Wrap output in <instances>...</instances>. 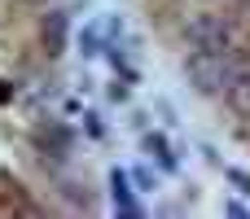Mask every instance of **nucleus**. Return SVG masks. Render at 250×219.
Segmentation results:
<instances>
[{
	"label": "nucleus",
	"mask_w": 250,
	"mask_h": 219,
	"mask_svg": "<svg viewBox=\"0 0 250 219\" xmlns=\"http://www.w3.org/2000/svg\"><path fill=\"white\" fill-rule=\"evenodd\" d=\"M185 75H189V83L198 88V92H207V97H224L242 75H250L246 61L237 57V53H207V48H193L189 57H185Z\"/></svg>",
	"instance_id": "1"
},
{
	"label": "nucleus",
	"mask_w": 250,
	"mask_h": 219,
	"mask_svg": "<svg viewBox=\"0 0 250 219\" xmlns=\"http://www.w3.org/2000/svg\"><path fill=\"white\" fill-rule=\"evenodd\" d=\"M185 35L193 48H207V53H237V31L220 18V13H198L185 22Z\"/></svg>",
	"instance_id": "2"
},
{
	"label": "nucleus",
	"mask_w": 250,
	"mask_h": 219,
	"mask_svg": "<svg viewBox=\"0 0 250 219\" xmlns=\"http://www.w3.org/2000/svg\"><path fill=\"white\" fill-rule=\"evenodd\" d=\"M44 48H48V57H57L66 48V13H48V22H44Z\"/></svg>",
	"instance_id": "3"
},
{
	"label": "nucleus",
	"mask_w": 250,
	"mask_h": 219,
	"mask_svg": "<svg viewBox=\"0 0 250 219\" xmlns=\"http://www.w3.org/2000/svg\"><path fill=\"white\" fill-rule=\"evenodd\" d=\"M110 193H114V211L141 215V206L132 202V189H127V176H123V171H110Z\"/></svg>",
	"instance_id": "4"
},
{
	"label": "nucleus",
	"mask_w": 250,
	"mask_h": 219,
	"mask_svg": "<svg viewBox=\"0 0 250 219\" xmlns=\"http://www.w3.org/2000/svg\"><path fill=\"white\" fill-rule=\"evenodd\" d=\"M224 97H229V105H233L237 114H250V75H242V79H237Z\"/></svg>",
	"instance_id": "5"
},
{
	"label": "nucleus",
	"mask_w": 250,
	"mask_h": 219,
	"mask_svg": "<svg viewBox=\"0 0 250 219\" xmlns=\"http://www.w3.org/2000/svg\"><path fill=\"white\" fill-rule=\"evenodd\" d=\"M145 149H149V154H158V162H163V167H176V158H171V149H167V140H163V136H145Z\"/></svg>",
	"instance_id": "6"
},
{
	"label": "nucleus",
	"mask_w": 250,
	"mask_h": 219,
	"mask_svg": "<svg viewBox=\"0 0 250 219\" xmlns=\"http://www.w3.org/2000/svg\"><path fill=\"white\" fill-rule=\"evenodd\" d=\"M229 180H233V184H237L242 193H250V176H246V171H237V167H229Z\"/></svg>",
	"instance_id": "7"
}]
</instances>
